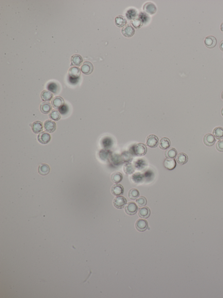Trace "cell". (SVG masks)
<instances>
[{"label":"cell","mask_w":223,"mask_h":298,"mask_svg":"<svg viewBox=\"0 0 223 298\" xmlns=\"http://www.w3.org/2000/svg\"><path fill=\"white\" fill-rule=\"evenodd\" d=\"M47 88L48 90L54 93H56L58 90V86L54 82L50 83L48 85Z\"/></svg>","instance_id":"cell-34"},{"label":"cell","mask_w":223,"mask_h":298,"mask_svg":"<svg viewBox=\"0 0 223 298\" xmlns=\"http://www.w3.org/2000/svg\"><path fill=\"white\" fill-rule=\"evenodd\" d=\"M148 224L147 221L143 219H139L136 223V228L139 231L143 232L147 230Z\"/></svg>","instance_id":"cell-10"},{"label":"cell","mask_w":223,"mask_h":298,"mask_svg":"<svg viewBox=\"0 0 223 298\" xmlns=\"http://www.w3.org/2000/svg\"><path fill=\"white\" fill-rule=\"evenodd\" d=\"M51 135L45 132L40 133L38 136V141L41 144H47L50 141Z\"/></svg>","instance_id":"cell-9"},{"label":"cell","mask_w":223,"mask_h":298,"mask_svg":"<svg viewBox=\"0 0 223 298\" xmlns=\"http://www.w3.org/2000/svg\"><path fill=\"white\" fill-rule=\"evenodd\" d=\"M52 109V106L50 103L44 102L41 103L40 106V110L43 114H48L50 112Z\"/></svg>","instance_id":"cell-20"},{"label":"cell","mask_w":223,"mask_h":298,"mask_svg":"<svg viewBox=\"0 0 223 298\" xmlns=\"http://www.w3.org/2000/svg\"><path fill=\"white\" fill-rule=\"evenodd\" d=\"M127 23L126 19L123 16L119 15L115 19V23L117 26L121 28L124 27Z\"/></svg>","instance_id":"cell-27"},{"label":"cell","mask_w":223,"mask_h":298,"mask_svg":"<svg viewBox=\"0 0 223 298\" xmlns=\"http://www.w3.org/2000/svg\"><path fill=\"white\" fill-rule=\"evenodd\" d=\"M71 66H75L79 67L82 64L83 59L82 56L78 54H75L72 56L71 58Z\"/></svg>","instance_id":"cell-19"},{"label":"cell","mask_w":223,"mask_h":298,"mask_svg":"<svg viewBox=\"0 0 223 298\" xmlns=\"http://www.w3.org/2000/svg\"><path fill=\"white\" fill-rule=\"evenodd\" d=\"M140 196V192L136 188H132L128 191V196L132 200H135Z\"/></svg>","instance_id":"cell-29"},{"label":"cell","mask_w":223,"mask_h":298,"mask_svg":"<svg viewBox=\"0 0 223 298\" xmlns=\"http://www.w3.org/2000/svg\"><path fill=\"white\" fill-rule=\"evenodd\" d=\"M219 48L221 50L223 51V40L222 41H221L220 43Z\"/></svg>","instance_id":"cell-37"},{"label":"cell","mask_w":223,"mask_h":298,"mask_svg":"<svg viewBox=\"0 0 223 298\" xmlns=\"http://www.w3.org/2000/svg\"><path fill=\"white\" fill-rule=\"evenodd\" d=\"M113 204L115 207L119 209H121L125 207L127 204V200L126 198L122 196H118L115 198Z\"/></svg>","instance_id":"cell-2"},{"label":"cell","mask_w":223,"mask_h":298,"mask_svg":"<svg viewBox=\"0 0 223 298\" xmlns=\"http://www.w3.org/2000/svg\"><path fill=\"white\" fill-rule=\"evenodd\" d=\"M203 141L204 143L207 146L211 147L215 143L216 139L212 134H208L204 137Z\"/></svg>","instance_id":"cell-14"},{"label":"cell","mask_w":223,"mask_h":298,"mask_svg":"<svg viewBox=\"0 0 223 298\" xmlns=\"http://www.w3.org/2000/svg\"><path fill=\"white\" fill-rule=\"evenodd\" d=\"M221 113L222 116H223V107L222 108L221 111Z\"/></svg>","instance_id":"cell-39"},{"label":"cell","mask_w":223,"mask_h":298,"mask_svg":"<svg viewBox=\"0 0 223 298\" xmlns=\"http://www.w3.org/2000/svg\"><path fill=\"white\" fill-rule=\"evenodd\" d=\"M159 139L156 135L151 134L147 137L146 139V144L152 148L157 147L159 144Z\"/></svg>","instance_id":"cell-1"},{"label":"cell","mask_w":223,"mask_h":298,"mask_svg":"<svg viewBox=\"0 0 223 298\" xmlns=\"http://www.w3.org/2000/svg\"><path fill=\"white\" fill-rule=\"evenodd\" d=\"M58 110H59V112L61 114L65 115L68 112L69 107H68L67 105H64Z\"/></svg>","instance_id":"cell-36"},{"label":"cell","mask_w":223,"mask_h":298,"mask_svg":"<svg viewBox=\"0 0 223 298\" xmlns=\"http://www.w3.org/2000/svg\"><path fill=\"white\" fill-rule=\"evenodd\" d=\"M93 69L94 68H93V65L91 62L89 61L84 62L81 68L82 72L86 75H89L92 73L93 72Z\"/></svg>","instance_id":"cell-5"},{"label":"cell","mask_w":223,"mask_h":298,"mask_svg":"<svg viewBox=\"0 0 223 298\" xmlns=\"http://www.w3.org/2000/svg\"><path fill=\"white\" fill-rule=\"evenodd\" d=\"M120 157L122 161L124 162H129L131 161L133 159L131 154L128 152H125L123 153Z\"/></svg>","instance_id":"cell-32"},{"label":"cell","mask_w":223,"mask_h":298,"mask_svg":"<svg viewBox=\"0 0 223 298\" xmlns=\"http://www.w3.org/2000/svg\"><path fill=\"white\" fill-rule=\"evenodd\" d=\"M124 170L127 174H131L134 172L135 169L131 164L127 163L124 166Z\"/></svg>","instance_id":"cell-31"},{"label":"cell","mask_w":223,"mask_h":298,"mask_svg":"<svg viewBox=\"0 0 223 298\" xmlns=\"http://www.w3.org/2000/svg\"><path fill=\"white\" fill-rule=\"evenodd\" d=\"M52 105L53 107L56 109H59L65 105V102L63 99L61 97H56L52 101Z\"/></svg>","instance_id":"cell-11"},{"label":"cell","mask_w":223,"mask_h":298,"mask_svg":"<svg viewBox=\"0 0 223 298\" xmlns=\"http://www.w3.org/2000/svg\"><path fill=\"white\" fill-rule=\"evenodd\" d=\"M171 142L169 139L166 137H163L160 139L159 142V147L160 149L163 150H167L170 146Z\"/></svg>","instance_id":"cell-18"},{"label":"cell","mask_w":223,"mask_h":298,"mask_svg":"<svg viewBox=\"0 0 223 298\" xmlns=\"http://www.w3.org/2000/svg\"><path fill=\"white\" fill-rule=\"evenodd\" d=\"M49 118L51 120L54 121H57L60 120L61 118V114L60 112L57 110H53L50 113L49 115Z\"/></svg>","instance_id":"cell-30"},{"label":"cell","mask_w":223,"mask_h":298,"mask_svg":"<svg viewBox=\"0 0 223 298\" xmlns=\"http://www.w3.org/2000/svg\"><path fill=\"white\" fill-rule=\"evenodd\" d=\"M177 155V150L174 148L168 149L165 152V156L167 158L174 159Z\"/></svg>","instance_id":"cell-26"},{"label":"cell","mask_w":223,"mask_h":298,"mask_svg":"<svg viewBox=\"0 0 223 298\" xmlns=\"http://www.w3.org/2000/svg\"><path fill=\"white\" fill-rule=\"evenodd\" d=\"M138 207L135 203L130 202L127 204L125 208L126 213L130 216L135 214L137 212Z\"/></svg>","instance_id":"cell-4"},{"label":"cell","mask_w":223,"mask_h":298,"mask_svg":"<svg viewBox=\"0 0 223 298\" xmlns=\"http://www.w3.org/2000/svg\"><path fill=\"white\" fill-rule=\"evenodd\" d=\"M69 75L71 79H76L80 76V69L77 67H72L69 70Z\"/></svg>","instance_id":"cell-15"},{"label":"cell","mask_w":223,"mask_h":298,"mask_svg":"<svg viewBox=\"0 0 223 298\" xmlns=\"http://www.w3.org/2000/svg\"><path fill=\"white\" fill-rule=\"evenodd\" d=\"M220 29L221 31L223 33V22L221 24Z\"/></svg>","instance_id":"cell-38"},{"label":"cell","mask_w":223,"mask_h":298,"mask_svg":"<svg viewBox=\"0 0 223 298\" xmlns=\"http://www.w3.org/2000/svg\"><path fill=\"white\" fill-rule=\"evenodd\" d=\"M188 160V157L186 154L183 153H179L177 155L176 160L178 164L183 165L186 164Z\"/></svg>","instance_id":"cell-22"},{"label":"cell","mask_w":223,"mask_h":298,"mask_svg":"<svg viewBox=\"0 0 223 298\" xmlns=\"http://www.w3.org/2000/svg\"><path fill=\"white\" fill-rule=\"evenodd\" d=\"M121 32L122 34L124 37L129 38L134 35L135 31L132 26L130 24H127L122 28Z\"/></svg>","instance_id":"cell-7"},{"label":"cell","mask_w":223,"mask_h":298,"mask_svg":"<svg viewBox=\"0 0 223 298\" xmlns=\"http://www.w3.org/2000/svg\"><path fill=\"white\" fill-rule=\"evenodd\" d=\"M213 136L217 139H222L223 138V128L217 127L213 129Z\"/></svg>","instance_id":"cell-28"},{"label":"cell","mask_w":223,"mask_h":298,"mask_svg":"<svg viewBox=\"0 0 223 298\" xmlns=\"http://www.w3.org/2000/svg\"><path fill=\"white\" fill-rule=\"evenodd\" d=\"M216 147L217 150L220 152H223V140H220L217 143Z\"/></svg>","instance_id":"cell-35"},{"label":"cell","mask_w":223,"mask_h":298,"mask_svg":"<svg viewBox=\"0 0 223 298\" xmlns=\"http://www.w3.org/2000/svg\"><path fill=\"white\" fill-rule=\"evenodd\" d=\"M136 203L139 207H143L146 205L147 200L144 197L141 196L136 200Z\"/></svg>","instance_id":"cell-33"},{"label":"cell","mask_w":223,"mask_h":298,"mask_svg":"<svg viewBox=\"0 0 223 298\" xmlns=\"http://www.w3.org/2000/svg\"><path fill=\"white\" fill-rule=\"evenodd\" d=\"M177 164L174 159L167 158L164 161V166L166 169L169 170H173L176 168Z\"/></svg>","instance_id":"cell-17"},{"label":"cell","mask_w":223,"mask_h":298,"mask_svg":"<svg viewBox=\"0 0 223 298\" xmlns=\"http://www.w3.org/2000/svg\"><path fill=\"white\" fill-rule=\"evenodd\" d=\"M221 96L222 99V100H223V91L222 92L221 95Z\"/></svg>","instance_id":"cell-40"},{"label":"cell","mask_w":223,"mask_h":298,"mask_svg":"<svg viewBox=\"0 0 223 298\" xmlns=\"http://www.w3.org/2000/svg\"><path fill=\"white\" fill-rule=\"evenodd\" d=\"M111 191L115 196L121 195L124 194V188L120 184H115L112 187Z\"/></svg>","instance_id":"cell-13"},{"label":"cell","mask_w":223,"mask_h":298,"mask_svg":"<svg viewBox=\"0 0 223 298\" xmlns=\"http://www.w3.org/2000/svg\"><path fill=\"white\" fill-rule=\"evenodd\" d=\"M143 10L148 14L152 15L154 14L157 11V7L153 3L147 2L143 6Z\"/></svg>","instance_id":"cell-8"},{"label":"cell","mask_w":223,"mask_h":298,"mask_svg":"<svg viewBox=\"0 0 223 298\" xmlns=\"http://www.w3.org/2000/svg\"><path fill=\"white\" fill-rule=\"evenodd\" d=\"M41 97L42 100L44 102H47L50 101L53 99V93L49 90H44L41 92Z\"/></svg>","instance_id":"cell-25"},{"label":"cell","mask_w":223,"mask_h":298,"mask_svg":"<svg viewBox=\"0 0 223 298\" xmlns=\"http://www.w3.org/2000/svg\"><path fill=\"white\" fill-rule=\"evenodd\" d=\"M134 151L136 155L139 156H143L147 153V149L145 144L139 143L134 147Z\"/></svg>","instance_id":"cell-3"},{"label":"cell","mask_w":223,"mask_h":298,"mask_svg":"<svg viewBox=\"0 0 223 298\" xmlns=\"http://www.w3.org/2000/svg\"><path fill=\"white\" fill-rule=\"evenodd\" d=\"M32 131L35 134H38L41 133L43 130V124L40 121H37L34 122L32 125Z\"/></svg>","instance_id":"cell-16"},{"label":"cell","mask_w":223,"mask_h":298,"mask_svg":"<svg viewBox=\"0 0 223 298\" xmlns=\"http://www.w3.org/2000/svg\"><path fill=\"white\" fill-rule=\"evenodd\" d=\"M50 167L45 164H41L39 166L38 172L41 175H46L50 172Z\"/></svg>","instance_id":"cell-23"},{"label":"cell","mask_w":223,"mask_h":298,"mask_svg":"<svg viewBox=\"0 0 223 298\" xmlns=\"http://www.w3.org/2000/svg\"><path fill=\"white\" fill-rule=\"evenodd\" d=\"M123 176L121 173L119 172H114L112 174L111 180L115 183H119L123 180Z\"/></svg>","instance_id":"cell-24"},{"label":"cell","mask_w":223,"mask_h":298,"mask_svg":"<svg viewBox=\"0 0 223 298\" xmlns=\"http://www.w3.org/2000/svg\"><path fill=\"white\" fill-rule=\"evenodd\" d=\"M150 209L147 207L141 208L139 210V217L143 219H147L150 215Z\"/></svg>","instance_id":"cell-21"},{"label":"cell","mask_w":223,"mask_h":298,"mask_svg":"<svg viewBox=\"0 0 223 298\" xmlns=\"http://www.w3.org/2000/svg\"><path fill=\"white\" fill-rule=\"evenodd\" d=\"M44 127L46 132L53 133L56 130V123L52 120H47L44 122Z\"/></svg>","instance_id":"cell-12"},{"label":"cell","mask_w":223,"mask_h":298,"mask_svg":"<svg viewBox=\"0 0 223 298\" xmlns=\"http://www.w3.org/2000/svg\"><path fill=\"white\" fill-rule=\"evenodd\" d=\"M217 40L215 37L212 36H208L204 39V44L209 49L213 48L216 46Z\"/></svg>","instance_id":"cell-6"}]
</instances>
